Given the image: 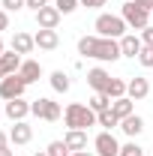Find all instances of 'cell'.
I'll list each match as a JSON object with an SVG mask.
<instances>
[{
    "label": "cell",
    "mask_w": 153,
    "mask_h": 156,
    "mask_svg": "<svg viewBox=\"0 0 153 156\" xmlns=\"http://www.w3.org/2000/svg\"><path fill=\"white\" fill-rule=\"evenodd\" d=\"M33 42H36V48H42V51H54L60 45V36H57V30H42L39 27L36 33H33Z\"/></svg>",
    "instance_id": "cell-14"
},
{
    "label": "cell",
    "mask_w": 153,
    "mask_h": 156,
    "mask_svg": "<svg viewBox=\"0 0 153 156\" xmlns=\"http://www.w3.org/2000/svg\"><path fill=\"white\" fill-rule=\"evenodd\" d=\"M108 0H81V6H87V9H102Z\"/></svg>",
    "instance_id": "cell-31"
},
{
    "label": "cell",
    "mask_w": 153,
    "mask_h": 156,
    "mask_svg": "<svg viewBox=\"0 0 153 156\" xmlns=\"http://www.w3.org/2000/svg\"><path fill=\"white\" fill-rule=\"evenodd\" d=\"M0 111H3V105H0Z\"/></svg>",
    "instance_id": "cell-40"
},
{
    "label": "cell",
    "mask_w": 153,
    "mask_h": 156,
    "mask_svg": "<svg viewBox=\"0 0 153 156\" xmlns=\"http://www.w3.org/2000/svg\"><path fill=\"white\" fill-rule=\"evenodd\" d=\"M30 114L39 117V120H45V123H57L60 117H63V108H60V102H54V99L39 96V99L30 102Z\"/></svg>",
    "instance_id": "cell-5"
},
{
    "label": "cell",
    "mask_w": 153,
    "mask_h": 156,
    "mask_svg": "<svg viewBox=\"0 0 153 156\" xmlns=\"http://www.w3.org/2000/svg\"><path fill=\"white\" fill-rule=\"evenodd\" d=\"M42 6H48V0H27V9H33V12H39Z\"/></svg>",
    "instance_id": "cell-33"
},
{
    "label": "cell",
    "mask_w": 153,
    "mask_h": 156,
    "mask_svg": "<svg viewBox=\"0 0 153 156\" xmlns=\"http://www.w3.org/2000/svg\"><path fill=\"white\" fill-rule=\"evenodd\" d=\"M105 93H108V99H120V96H126V81H123V78H111V84L105 87Z\"/></svg>",
    "instance_id": "cell-23"
},
{
    "label": "cell",
    "mask_w": 153,
    "mask_h": 156,
    "mask_svg": "<svg viewBox=\"0 0 153 156\" xmlns=\"http://www.w3.org/2000/svg\"><path fill=\"white\" fill-rule=\"evenodd\" d=\"M33 48H36V42H33V36H30V33L18 30V33L12 36V51H18L21 57H24V54H30Z\"/></svg>",
    "instance_id": "cell-19"
},
{
    "label": "cell",
    "mask_w": 153,
    "mask_h": 156,
    "mask_svg": "<svg viewBox=\"0 0 153 156\" xmlns=\"http://www.w3.org/2000/svg\"><path fill=\"white\" fill-rule=\"evenodd\" d=\"M78 54L81 57H93L99 63H114L120 60V39H105V36H81L78 39Z\"/></svg>",
    "instance_id": "cell-1"
},
{
    "label": "cell",
    "mask_w": 153,
    "mask_h": 156,
    "mask_svg": "<svg viewBox=\"0 0 153 156\" xmlns=\"http://www.w3.org/2000/svg\"><path fill=\"white\" fill-rule=\"evenodd\" d=\"M150 21H153V15H150Z\"/></svg>",
    "instance_id": "cell-41"
},
{
    "label": "cell",
    "mask_w": 153,
    "mask_h": 156,
    "mask_svg": "<svg viewBox=\"0 0 153 156\" xmlns=\"http://www.w3.org/2000/svg\"><path fill=\"white\" fill-rule=\"evenodd\" d=\"M45 153L48 156H72V150L66 147V141H51V144L45 147Z\"/></svg>",
    "instance_id": "cell-25"
},
{
    "label": "cell",
    "mask_w": 153,
    "mask_h": 156,
    "mask_svg": "<svg viewBox=\"0 0 153 156\" xmlns=\"http://www.w3.org/2000/svg\"><path fill=\"white\" fill-rule=\"evenodd\" d=\"M3 114L9 117L12 123H18V120H24V117L30 114V102L21 96V99H9V102H3Z\"/></svg>",
    "instance_id": "cell-8"
},
{
    "label": "cell",
    "mask_w": 153,
    "mask_h": 156,
    "mask_svg": "<svg viewBox=\"0 0 153 156\" xmlns=\"http://www.w3.org/2000/svg\"><path fill=\"white\" fill-rule=\"evenodd\" d=\"M3 51H6V45H3V39H0V54H3Z\"/></svg>",
    "instance_id": "cell-37"
},
{
    "label": "cell",
    "mask_w": 153,
    "mask_h": 156,
    "mask_svg": "<svg viewBox=\"0 0 153 156\" xmlns=\"http://www.w3.org/2000/svg\"><path fill=\"white\" fill-rule=\"evenodd\" d=\"M30 138H33V126H30L27 120H18V123L9 129V141H12V144H30Z\"/></svg>",
    "instance_id": "cell-15"
},
{
    "label": "cell",
    "mask_w": 153,
    "mask_h": 156,
    "mask_svg": "<svg viewBox=\"0 0 153 156\" xmlns=\"http://www.w3.org/2000/svg\"><path fill=\"white\" fill-rule=\"evenodd\" d=\"M0 156H15V150H9V147H3V150H0Z\"/></svg>",
    "instance_id": "cell-35"
},
{
    "label": "cell",
    "mask_w": 153,
    "mask_h": 156,
    "mask_svg": "<svg viewBox=\"0 0 153 156\" xmlns=\"http://www.w3.org/2000/svg\"><path fill=\"white\" fill-rule=\"evenodd\" d=\"M87 84L93 87V93H105V87L111 84V75L102 66H93V69H87Z\"/></svg>",
    "instance_id": "cell-12"
},
{
    "label": "cell",
    "mask_w": 153,
    "mask_h": 156,
    "mask_svg": "<svg viewBox=\"0 0 153 156\" xmlns=\"http://www.w3.org/2000/svg\"><path fill=\"white\" fill-rule=\"evenodd\" d=\"M18 75L24 78V84L30 87V84H36L39 78H42V66H39L36 60H30V57H24V63H21V69H18Z\"/></svg>",
    "instance_id": "cell-16"
},
{
    "label": "cell",
    "mask_w": 153,
    "mask_h": 156,
    "mask_svg": "<svg viewBox=\"0 0 153 156\" xmlns=\"http://www.w3.org/2000/svg\"><path fill=\"white\" fill-rule=\"evenodd\" d=\"M63 123H66V129H90V126H96V111L90 105L69 102L63 108Z\"/></svg>",
    "instance_id": "cell-3"
},
{
    "label": "cell",
    "mask_w": 153,
    "mask_h": 156,
    "mask_svg": "<svg viewBox=\"0 0 153 156\" xmlns=\"http://www.w3.org/2000/svg\"><path fill=\"white\" fill-rule=\"evenodd\" d=\"M27 6V0H0V9H6V12H18Z\"/></svg>",
    "instance_id": "cell-29"
},
{
    "label": "cell",
    "mask_w": 153,
    "mask_h": 156,
    "mask_svg": "<svg viewBox=\"0 0 153 156\" xmlns=\"http://www.w3.org/2000/svg\"><path fill=\"white\" fill-rule=\"evenodd\" d=\"M21 63H24V57H21L18 51H3V54H0V81L9 78V75H15L21 69Z\"/></svg>",
    "instance_id": "cell-10"
},
{
    "label": "cell",
    "mask_w": 153,
    "mask_h": 156,
    "mask_svg": "<svg viewBox=\"0 0 153 156\" xmlns=\"http://www.w3.org/2000/svg\"><path fill=\"white\" fill-rule=\"evenodd\" d=\"M36 24L42 27V30H57V24H60L57 6H42V9L36 12Z\"/></svg>",
    "instance_id": "cell-11"
},
{
    "label": "cell",
    "mask_w": 153,
    "mask_h": 156,
    "mask_svg": "<svg viewBox=\"0 0 153 156\" xmlns=\"http://www.w3.org/2000/svg\"><path fill=\"white\" fill-rule=\"evenodd\" d=\"M3 147H9V135H6V132L0 129V150H3Z\"/></svg>",
    "instance_id": "cell-34"
},
{
    "label": "cell",
    "mask_w": 153,
    "mask_h": 156,
    "mask_svg": "<svg viewBox=\"0 0 153 156\" xmlns=\"http://www.w3.org/2000/svg\"><path fill=\"white\" fill-rule=\"evenodd\" d=\"M135 60H138L144 69H153V48H150V45H144V48L138 51V57H135Z\"/></svg>",
    "instance_id": "cell-28"
},
{
    "label": "cell",
    "mask_w": 153,
    "mask_h": 156,
    "mask_svg": "<svg viewBox=\"0 0 153 156\" xmlns=\"http://www.w3.org/2000/svg\"><path fill=\"white\" fill-rule=\"evenodd\" d=\"M144 3H147V6H150V12H153V0H144Z\"/></svg>",
    "instance_id": "cell-38"
},
{
    "label": "cell",
    "mask_w": 153,
    "mask_h": 156,
    "mask_svg": "<svg viewBox=\"0 0 153 156\" xmlns=\"http://www.w3.org/2000/svg\"><path fill=\"white\" fill-rule=\"evenodd\" d=\"M93 30H96V36H105V39H120V36H126V21L120 18V15H111V12H99L93 21Z\"/></svg>",
    "instance_id": "cell-4"
},
{
    "label": "cell",
    "mask_w": 153,
    "mask_h": 156,
    "mask_svg": "<svg viewBox=\"0 0 153 156\" xmlns=\"http://www.w3.org/2000/svg\"><path fill=\"white\" fill-rule=\"evenodd\" d=\"M3 30H9V12L6 9H0V33Z\"/></svg>",
    "instance_id": "cell-32"
},
{
    "label": "cell",
    "mask_w": 153,
    "mask_h": 156,
    "mask_svg": "<svg viewBox=\"0 0 153 156\" xmlns=\"http://www.w3.org/2000/svg\"><path fill=\"white\" fill-rule=\"evenodd\" d=\"M66 147L78 153V150H87V129H66Z\"/></svg>",
    "instance_id": "cell-17"
},
{
    "label": "cell",
    "mask_w": 153,
    "mask_h": 156,
    "mask_svg": "<svg viewBox=\"0 0 153 156\" xmlns=\"http://www.w3.org/2000/svg\"><path fill=\"white\" fill-rule=\"evenodd\" d=\"M72 156H96V153H90V150H78V153H72Z\"/></svg>",
    "instance_id": "cell-36"
},
{
    "label": "cell",
    "mask_w": 153,
    "mask_h": 156,
    "mask_svg": "<svg viewBox=\"0 0 153 156\" xmlns=\"http://www.w3.org/2000/svg\"><path fill=\"white\" fill-rule=\"evenodd\" d=\"M87 105H90V108H93L96 114H99V111H105V108H111V99H108V93H93Z\"/></svg>",
    "instance_id": "cell-24"
},
{
    "label": "cell",
    "mask_w": 153,
    "mask_h": 156,
    "mask_svg": "<svg viewBox=\"0 0 153 156\" xmlns=\"http://www.w3.org/2000/svg\"><path fill=\"white\" fill-rule=\"evenodd\" d=\"M138 36H141V42H144V45H150V48H153V24H147Z\"/></svg>",
    "instance_id": "cell-30"
},
{
    "label": "cell",
    "mask_w": 153,
    "mask_h": 156,
    "mask_svg": "<svg viewBox=\"0 0 153 156\" xmlns=\"http://www.w3.org/2000/svg\"><path fill=\"white\" fill-rule=\"evenodd\" d=\"M150 15H153V12H150V6H147L144 0H126L123 9H120V18L126 21V27L135 30V33H141L147 24H153Z\"/></svg>",
    "instance_id": "cell-2"
},
{
    "label": "cell",
    "mask_w": 153,
    "mask_h": 156,
    "mask_svg": "<svg viewBox=\"0 0 153 156\" xmlns=\"http://www.w3.org/2000/svg\"><path fill=\"white\" fill-rule=\"evenodd\" d=\"M24 90H27V84H24V78H21L18 72L0 81V99H3V102H9V99H21V96H24Z\"/></svg>",
    "instance_id": "cell-7"
},
{
    "label": "cell",
    "mask_w": 153,
    "mask_h": 156,
    "mask_svg": "<svg viewBox=\"0 0 153 156\" xmlns=\"http://www.w3.org/2000/svg\"><path fill=\"white\" fill-rule=\"evenodd\" d=\"M48 84H51L54 93H69V87H72V81H69V75H66L63 69H54V72L48 75Z\"/></svg>",
    "instance_id": "cell-20"
},
{
    "label": "cell",
    "mask_w": 153,
    "mask_h": 156,
    "mask_svg": "<svg viewBox=\"0 0 153 156\" xmlns=\"http://www.w3.org/2000/svg\"><path fill=\"white\" fill-rule=\"evenodd\" d=\"M120 129H123V135H129V138H138L141 132H144V117H138V114H129V117H123V120H120Z\"/></svg>",
    "instance_id": "cell-18"
},
{
    "label": "cell",
    "mask_w": 153,
    "mask_h": 156,
    "mask_svg": "<svg viewBox=\"0 0 153 156\" xmlns=\"http://www.w3.org/2000/svg\"><path fill=\"white\" fill-rule=\"evenodd\" d=\"M120 156H144V147L138 144V141H126V144H120Z\"/></svg>",
    "instance_id": "cell-26"
},
{
    "label": "cell",
    "mask_w": 153,
    "mask_h": 156,
    "mask_svg": "<svg viewBox=\"0 0 153 156\" xmlns=\"http://www.w3.org/2000/svg\"><path fill=\"white\" fill-rule=\"evenodd\" d=\"M126 96H129V99H135V102L147 99V96H150V81H147L144 75L129 78V81H126Z\"/></svg>",
    "instance_id": "cell-9"
},
{
    "label": "cell",
    "mask_w": 153,
    "mask_h": 156,
    "mask_svg": "<svg viewBox=\"0 0 153 156\" xmlns=\"http://www.w3.org/2000/svg\"><path fill=\"white\" fill-rule=\"evenodd\" d=\"M54 6H57L60 15H69V12H75L78 6H81V0H54Z\"/></svg>",
    "instance_id": "cell-27"
},
{
    "label": "cell",
    "mask_w": 153,
    "mask_h": 156,
    "mask_svg": "<svg viewBox=\"0 0 153 156\" xmlns=\"http://www.w3.org/2000/svg\"><path fill=\"white\" fill-rule=\"evenodd\" d=\"M96 126H102V129L114 132L117 126H120V117H117L111 108H105V111H99V114H96Z\"/></svg>",
    "instance_id": "cell-22"
},
{
    "label": "cell",
    "mask_w": 153,
    "mask_h": 156,
    "mask_svg": "<svg viewBox=\"0 0 153 156\" xmlns=\"http://www.w3.org/2000/svg\"><path fill=\"white\" fill-rule=\"evenodd\" d=\"M93 153L96 156H120V141L114 138V132L102 129V132L93 138Z\"/></svg>",
    "instance_id": "cell-6"
},
{
    "label": "cell",
    "mask_w": 153,
    "mask_h": 156,
    "mask_svg": "<svg viewBox=\"0 0 153 156\" xmlns=\"http://www.w3.org/2000/svg\"><path fill=\"white\" fill-rule=\"evenodd\" d=\"M111 111H114L120 120H123V117H129V114H135V99H129V96L111 99Z\"/></svg>",
    "instance_id": "cell-21"
},
{
    "label": "cell",
    "mask_w": 153,
    "mask_h": 156,
    "mask_svg": "<svg viewBox=\"0 0 153 156\" xmlns=\"http://www.w3.org/2000/svg\"><path fill=\"white\" fill-rule=\"evenodd\" d=\"M33 156H48V153H45V150H39V153H33Z\"/></svg>",
    "instance_id": "cell-39"
},
{
    "label": "cell",
    "mask_w": 153,
    "mask_h": 156,
    "mask_svg": "<svg viewBox=\"0 0 153 156\" xmlns=\"http://www.w3.org/2000/svg\"><path fill=\"white\" fill-rule=\"evenodd\" d=\"M144 48V42H141V36L138 33H126V36H120V54L123 57H138V51Z\"/></svg>",
    "instance_id": "cell-13"
}]
</instances>
